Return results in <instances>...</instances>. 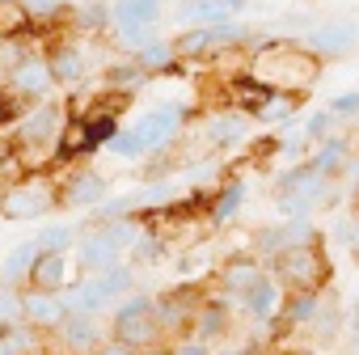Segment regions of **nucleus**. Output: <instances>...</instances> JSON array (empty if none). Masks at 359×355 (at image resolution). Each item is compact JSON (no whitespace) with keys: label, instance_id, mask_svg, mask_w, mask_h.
Returning a JSON list of instances; mask_svg holds the SVG:
<instances>
[{"label":"nucleus","instance_id":"1","mask_svg":"<svg viewBox=\"0 0 359 355\" xmlns=\"http://www.w3.org/2000/svg\"><path fill=\"white\" fill-rule=\"evenodd\" d=\"M321 68H325V60L317 51H309L304 43H266L254 51V76L271 89H283V93L313 89Z\"/></svg>","mask_w":359,"mask_h":355},{"label":"nucleus","instance_id":"2","mask_svg":"<svg viewBox=\"0 0 359 355\" xmlns=\"http://www.w3.org/2000/svg\"><path fill=\"white\" fill-rule=\"evenodd\" d=\"M275 279L292 292H321L334 279V262L321 250V241H309V246H296L275 258Z\"/></svg>","mask_w":359,"mask_h":355},{"label":"nucleus","instance_id":"3","mask_svg":"<svg viewBox=\"0 0 359 355\" xmlns=\"http://www.w3.org/2000/svg\"><path fill=\"white\" fill-rule=\"evenodd\" d=\"M165 5L161 0H110V26L118 30V39L127 47H144L156 39V22H161Z\"/></svg>","mask_w":359,"mask_h":355},{"label":"nucleus","instance_id":"4","mask_svg":"<svg viewBox=\"0 0 359 355\" xmlns=\"http://www.w3.org/2000/svg\"><path fill=\"white\" fill-rule=\"evenodd\" d=\"M123 292H131V271H127V267H114V271L89 275L81 288H72V292L64 296V304H68V313H97V309H106L110 300H118Z\"/></svg>","mask_w":359,"mask_h":355},{"label":"nucleus","instance_id":"5","mask_svg":"<svg viewBox=\"0 0 359 355\" xmlns=\"http://www.w3.org/2000/svg\"><path fill=\"white\" fill-rule=\"evenodd\" d=\"M161 330H165V326H161V313H156V304H152L148 296H131V300L118 304V313H114V334H118V342H127L131 351H135V347H152Z\"/></svg>","mask_w":359,"mask_h":355},{"label":"nucleus","instance_id":"6","mask_svg":"<svg viewBox=\"0 0 359 355\" xmlns=\"http://www.w3.org/2000/svg\"><path fill=\"white\" fill-rule=\"evenodd\" d=\"M51 208H55V187L47 178H26V182L9 187L0 212H5V220H43Z\"/></svg>","mask_w":359,"mask_h":355},{"label":"nucleus","instance_id":"7","mask_svg":"<svg viewBox=\"0 0 359 355\" xmlns=\"http://www.w3.org/2000/svg\"><path fill=\"white\" fill-rule=\"evenodd\" d=\"M237 43H250V30L229 22V26H199V30H187L182 39H173L177 55H208V51H224V47H237Z\"/></svg>","mask_w":359,"mask_h":355},{"label":"nucleus","instance_id":"8","mask_svg":"<svg viewBox=\"0 0 359 355\" xmlns=\"http://www.w3.org/2000/svg\"><path fill=\"white\" fill-rule=\"evenodd\" d=\"M182 119H187V110L177 106V102H161V106L144 110V114H140V123H135L131 131L140 135V144H144V148H161V144H169V140L177 135Z\"/></svg>","mask_w":359,"mask_h":355},{"label":"nucleus","instance_id":"9","mask_svg":"<svg viewBox=\"0 0 359 355\" xmlns=\"http://www.w3.org/2000/svg\"><path fill=\"white\" fill-rule=\"evenodd\" d=\"M250 5L254 0H182V5H177V22L191 26V30H199V26H229L233 13H241Z\"/></svg>","mask_w":359,"mask_h":355},{"label":"nucleus","instance_id":"10","mask_svg":"<svg viewBox=\"0 0 359 355\" xmlns=\"http://www.w3.org/2000/svg\"><path fill=\"white\" fill-rule=\"evenodd\" d=\"M254 321H275V317H283V304H287V296H283V283L275 279V275H262L241 300H237Z\"/></svg>","mask_w":359,"mask_h":355},{"label":"nucleus","instance_id":"11","mask_svg":"<svg viewBox=\"0 0 359 355\" xmlns=\"http://www.w3.org/2000/svg\"><path fill=\"white\" fill-rule=\"evenodd\" d=\"M64 110L60 106H39L30 110L22 123H18V140L22 144H55L60 148V135H64Z\"/></svg>","mask_w":359,"mask_h":355},{"label":"nucleus","instance_id":"12","mask_svg":"<svg viewBox=\"0 0 359 355\" xmlns=\"http://www.w3.org/2000/svg\"><path fill=\"white\" fill-rule=\"evenodd\" d=\"M76 258H81V267H85L89 275H106V271H114V267H118L123 250H118V241H114L106 229H97V233H89V237L81 241Z\"/></svg>","mask_w":359,"mask_h":355},{"label":"nucleus","instance_id":"13","mask_svg":"<svg viewBox=\"0 0 359 355\" xmlns=\"http://www.w3.org/2000/svg\"><path fill=\"white\" fill-rule=\"evenodd\" d=\"M9 85H13L18 98H43V93H51V85H55L51 60H22V64H13Z\"/></svg>","mask_w":359,"mask_h":355},{"label":"nucleus","instance_id":"14","mask_svg":"<svg viewBox=\"0 0 359 355\" xmlns=\"http://www.w3.org/2000/svg\"><path fill=\"white\" fill-rule=\"evenodd\" d=\"M359 43V26L355 22H325V26H317V30H309L304 34V47L309 51H325V55H342V51H351Z\"/></svg>","mask_w":359,"mask_h":355},{"label":"nucleus","instance_id":"15","mask_svg":"<svg viewBox=\"0 0 359 355\" xmlns=\"http://www.w3.org/2000/svg\"><path fill=\"white\" fill-rule=\"evenodd\" d=\"M262 275H266V271H262V262H258V258H229V262H224V271H220V283H224V292H229V296H237V300H241V296L262 279Z\"/></svg>","mask_w":359,"mask_h":355},{"label":"nucleus","instance_id":"16","mask_svg":"<svg viewBox=\"0 0 359 355\" xmlns=\"http://www.w3.org/2000/svg\"><path fill=\"white\" fill-rule=\"evenodd\" d=\"M22 309H26V317L34 321V326H64L72 313H68V304L55 296V292H30V296H22Z\"/></svg>","mask_w":359,"mask_h":355},{"label":"nucleus","instance_id":"17","mask_svg":"<svg viewBox=\"0 0 359 355\" xmlns=\"http://www.w3.org/2000/svg\"><path fill=\"white\" fill-rule=\"evenodd\" d=\"M64 279H68V254H39V262L30 271L34 292H60Z\"/></svg>","mask_w":359,"mask_h":355},{"label":"nucleus","instance_id":"18","mask_svg":"<svg viewBox=\"0 0 359 355\" xmlns=\"http://www.w3.org/2000/svg\"><path fill=\"white\" fill-rule=\"evenodd\" d=\"M309 169L317 173V178H330V182H334V178L346 169V140H338V135H330L313 156H309Z\"/></svg>","mask_w":359,"mask_h":355},{"label":"nucleus","instance_id":"19","mask_svg":"<svg viewBox=\"0 0 359 355\" xmlns=\"http://www.w3.org/2000/svg\"><path fill=\"white\" fill-rule=\"evenodd\" d=\"M39 254H43V250H39V241H22V246H13V250H9V258L0 262V275H5V288H9V283H18L22 275L30 279V271H34Z\"/></svg>","mask_w":359,"mask_h":355},{"label":"nucleus","instance_id":"20","mask_svg":"<svg viewBox=\"0 0 359 355\" xmlns=\"http://www.w3.org/2000/svg\"><path fill=\"white\" fill-rule=\"evenodd\" d=\"M321 292H292L287 304H283V321L287 326H313L321 317Z\"/></svg>","mask_w":359,"mask_h":355},{"label":"nucleus","instance_id":"21","mask_svg":"<svg viewBox=\"0 0 359 355\" xmlns=\"http://www.w3.org/2000/svg\"><path fill=\"white\" fill-rule=\"evenodd\" d=\"M72 208H93V203H102L106 199V178L102 173H81V178H72V187H68V195H64Z\"/></svg>","mask_w":359,"mask_h":355},{"label":"nucleus","instance_id":"22","mask_svg":"<svg viewBox=\"0 0 359 355\" xmlns=\"http://www.w3.org/2000/svg\"><path fill=\"white\" fill-rule=\"evenodd\" d=\"M173 60H177L173 39H152V43H144V47L135 51V64H140L144 72H161V68H169Z\"/></svg>","mask_w":359,"mask_h":355},{"label":"nucleus","instance_id":"23","mask_svg":"<svg viewBox=\"0 0 359 355\" xmlns=\"http://www.w3.org/2000/svg\"><path fill=\"white\" fill-rule=\"evenodd\" d=\"M208 140L216 148H229V144L245 140V119L241 114H216V119H208Z\"/></svg>","mask_w":359,"mask_h":355},{"label":"nucleus","instance_id":"24","mask_svg":"<svg viewBox=\"0 0 359 355\" xmlns=\"http://www.w3.org/2000/svg\"><path fill=\"white\" fill-rule=\"evenodd\" d=\"M51 72H55V85H76L85 76V55L76 47H60L51 60Z\"/></svg>","mask_w":359,"mask_h":355},{"label":"nucleus","instance_id":"25","mask_svg":"<svg viewBox=\"0 0 359 355\" xmlns=\"http://www.w3.org/2000/svg\"><path fill=\"white\" fill-rule=\"evenodd\" d=\"M224 330H229V309L203 304V309L195 313V338H199V342H212V338H220Z\"/></svg>","mask_w":359,"mask_h":355},{"label":"nucleus","instance_id":"26","mask_svg":"<svg viewBox=\"0 0 359 355\" xmlns=\"http://www.w3.org/2000/svg\"><path fill=\"white\" fill-rule=\"evenodd\" d=\"M64 334H68V342H72L76 351H89V347L97 342V321H93V313H72V317L64 321Z\"/></svg>","mask_w":359,"mask_h":355},{"label":"nucleus","instance_id":"27","mask_svg":"<svg viewBox=\"0 0 359 355\" xmlns=\"http://www.w3.org/2000/svg\"><path fill=\"white\" fill-rule=\"evenodd\" d=\"M296 110H300V93H283V89H275L271 102L258 110V119H262V123H287Z\"/></svg>","mask_w":359,"mask_h":355},{"label":"nucleus","instance_id":"28","mask_svg":"<svg viewBox=\"0 0 359 355\" xmlns=\"http://www.w3.org/2000/svg\"><path fill=\"white\" fill-rule=\"evenodd\" d=\"M26 22H30V13H26L22 0H0V39H5V43H9L13 34H22Z\"/></svg>","mask_w":359,"mask_h":355},{"label":"nucleus","instance_id":"29","mask_svg":"<svg viewBox=\"0 0 359 355\" xmlns=\"http://www.w3.org/2000/svg\"><path fill=\"white\" fill-rule=\"evenodd\" d=\"M241 203H245V182H229V187H224V195H220V199H216V208H212V220H216V225H229V220H233V212H237Z\"/></svg>","mask_w":359,"mask_h":355},{"label":"nucleus","instance_id":"30","mask_svg":"<svg viewBox=\"0 0 359 355\" xmlns=\"http://www.w3.org/2000/svg\"><path fill=\"white\" fill-rule=\"evenodd\" d=\"M106 148H110V152H114V156H118V161H140V156H144V152H148V148H144V144H140V135H135V131H131V127H127V131H114V135H110V144H106Z\"/></svg>","mask_w":359,"mask_h":355},{"label":"nucleus","instance_id":"31","mask_svg":"<svg viewBox=\"0 0 359 355\" xmlns=\"http://www.w3.org/2000/svg\"><path fill=\"white\" fill-rule=\"evenodd\" d=\"M334 119H338V114H334L330 106H325V110H317V114L304 123V144H325V140H330V131H334Z\"/></svg>","mask_w":359,"mask_h":355},{"label":"nucleus","instance_id":"32","mask_svg":"<svg viewBox=\"0 0 359 355\" xmlns=\"http://www.w3.org/2000/svg\"><path fill=\"white\" fill-rule=\"evenodd\" d=\"M34 241H39L43 254H64V250L72 246V229H68V225H51V229H43Z\"/></svg>","mask_w":359,"mask_h":355},{"label":"nucleus","instance_id":"33","mask_svg":"<svg viewBox=\"0 0 359 355\" xmlns=\"http://www.w3.org/2000/svg\"><path fill=\"white\" fill-rule=\"evenodd\" d=\"M106 76H110V85H114V89H123V93H131L135 85H144V68H140V64H127V68H110Z\"/></svg>","mask_w":359,"mask_h":355},{"label":"nucleus","instance_id":"34","mask_svg":"<svg viewBox=\"0 0 359 355\" xmlns=\"http://www.w3.org/2000/svg\"><path fill=\"white\" fill-rule=\"evenodd\" d=\"M76 22H81V30H102V26H110V9H106V5H93V0H89Z\"/></svg>","mask_w":359,"mask_h":355},{"label":"nucleus","instance_id":"35","mask_svg":"<svg viewBox=\"0 0 359 355\" xmlns=\"http://www.w3.org/2000/svg\"><path fill=\"white\" fill-rule=\"evenodd\" d=\"M26 5V13L30 18H39V22H47V18H60L64 13V0H22Z\"/></svg>","mask_w":359,"mask_h":355},{"label":"nucleus","instance_id":"36","mask_svg":"<svg viewBox=\"0 0 359 355\" xmlns=\"http://www.w3.org/2000/svg\"><path fill=\"white\" fill-rule=\"evenodd\" d=\"M26 309H22V296L13 292V288H0V321H13V317H22Z\"/></svg>","mask_w":359,"mask_h":355},{"label":"nucleus","instance_id":"37","mask_svg":"<svg viewBox=\"0 0 359 355\" xmlns=\"http://www.w3.org/2000/svg\"><path fill=\"white\" fill-rule=\"evenodd\" d=\"M330 110H334V114H359V89H351V93H338V98L330 102Z\"/></svg>","mask_w":359,"mask_h":355},{"label":"nucleus","instance_id":"38","mask_svg":"<svg viewBox=\"0 0 359 355\" xmlns=\"http://www.w3.org/2000/svg\"><path fill=\"white\" fill-rule=\"evenodd\" d=\"M342 313H346V326L359 334V288L351 292V300H346V309H342Z\"/></svg>","mask_w":359,"mask_h":355},{"label":"nucleus","instance_id":"39","mask_svg":"<svg viewBox=\"0 0 359 355\" xmlns=\"http://www.w3.org/2000/svg\"><path fill=\"white\" fill-rule=\"evenodd\" d=\"M173 355H212V347H208V342H199V338H191V342H182V347H177Z\"/></svg>","mask_w":359,"mask_h":355},{"label":"nucleus","instance_id":"40","mask_svg":"<svg viewBox=\"0 0 359 355\" xmlns=\"http://www.w3.org/2000/svg\"><path fill=\"white\" fill-rule=\"evenodd\" d=\"M342 237L351 241V254H359V220H351V225L342 229Z\"/></svg>","mask_w":359,"mask_h":355},{"label":"nucleus","instance_id":"41","mask_svg":"<svg viewBox=\"0 0 359 355\" xmlns=\"http://www.w3.org/2000/svg\"><path fill=\"white\" fill-rule=\"evenodd\" d=\"M97 355H135V351H131L127 342H110V347H102Z\"/></svg>","mask_w":359,"mask_h":355},{"label":"nucleus","instance_id":"42","mask_svg":"<svg viewBox=\"0 0 359 355\" xmlns=\"http://www.w3.org/2000/svg\"><path fill=\"white\" fill-rule=\"evenodd\" d=\"M9 119H13V102L0 93V123H9Z\"/></svg>","mask_w":359,"mask_h":355},{"label":"nucleus","instance_id":"43","mask_svg":"<svg viewBox=\"0 0 359 355\" xmlns=\"http://www.w3.org/2000/svg\"><path fill=\"white\" fill-rule=\"evenodd\" d=\"M5 195H9V182H5V178H0V208H5Z\"/></svg>","mask_w":359,"mask_h":355},{"label":"nucleus","instance_id":"44","mask_svg":"<svg viewBox=\"0 0 359 355\" xmlns=\"http://www.w3.org/2000/svg\"><path fill=\"white\" fill-rule=\"evenodd\" d=\"M0 355H18V351H13V347H9V342H0Z\"/></svg>","mask_w":359,"mask_h":355},{"label":"nucleus","instance_id":"45","mask_svg":"<svg viewBox=\"0 0 359 355\" xmlns=\"http://www.w3.org/2000/svg\"><path fill=\"white\" fill-rule=\"evenodd\" d=\"M355 220H359V191H355Z\"/></svg>","mask_w":359,"mask_h":355},{"label":"nucleus","instance_id":"46","mask_svg":"<svg viewBox=\"0 0 359 355\" xmlns=\"http://www.w3.org/2000/svg\"><path fill=\"white\" fill-rule=\"evenodd\" d=\"M355 355H359V334H355Z\"/></svg>","mask_w":359,"mask_h":355},{"label":"nucleus","instance_id":"47","mask_svg":"<svg viewBox=\"0 0 359 355\" xmlns=\"http://www.w3.org/2000/svg\"><path fill=\"white\" fill-rule=\"evenodd\" d=\"M0 81H9V76H5V68H0Z\"/></svg>","mask_w":359,"mask_h":355},{"label":"nucleus","instance_id":"48","mask_svg":"<svg viewBox=\"0 0 359 355\" xmlns=\"http://www.w3.org/2000/svg\"><path fill=\"white\" fill-rule=\"evenodd\" d=\"M0 47H5V39H0Z\"/></svg>","mask_w":359,"mask_h":355},{"label":"nucleus","instance_id":"49","mask_svg":"<svg viewBox=\"0 0 359 355\" xmlns=\"http://www.w3.org/2000/svg\"><path fill=\"white\" fill-rule=\"evenodd\" d=\"M93 5H102V0H93Z\"/></svg>","mask_w":359,"mask_h":355},{"label":"nucleus","instance_id":"50","mask_svg":"<svg viewBox=\"0 0 359 355\" xmlns=\"http://www.w3.org/2000/svg\"><path fill=\"white\" fill-rule=\"evenodd\" d=\"M355 262H359V254H355Z\"/></svg>","mask_w":359,"mask_h":355}]
</instances>
